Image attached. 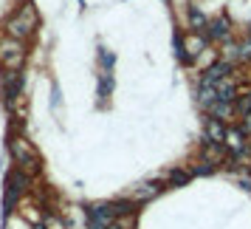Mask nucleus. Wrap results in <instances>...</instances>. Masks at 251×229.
I'll use <instances>...</instances> for the list:
<instances>
[{
	"mask_svg": "<svg viewBox=\"0 0 251 229\" xmlns=\"http://www.w3.org/2000/svg\"><path fill=\"white\" fill-rule=\"evenodd\" d=\"M215 88H217V99H223V102H234V99H237V96H234L237 88H234V82L228 80V77H226V80H220Z\"/></svg>",
	"mask_w": 251,
	"mask_h": 229,
	"instance_id": "10",
	"label": "nucleus"
},
{
	"mask_svg": "<svg viewBox=\"0 0 251 229\" xmlns=\"http://www.w3.org/2000/svg\"><path fill=\"white\" fill-rule=\"evenodd\" d=\"M226 159V144H206L203 147V161L206 164H217V161H223Z\"/></svg>",
	"mask_w": 251,
	"mask_h": 229,
	"instance_id": "9",
	"label": "nucleus"
},
{
	"mask_svg": "<svg viewBox=\"0 0 251 229\" xmlns=\"http://www.w3.org/2000/svg\"><path fill=\"white\" fill-rule=\"evenodd\" d=\"M48 229H62V224H59V221H54V218H48Z\"/></svg>",
	"mask_w": 251,
	"mask_h": 229,
	"instance_id": "19",
	"label": "nucleus"
},
{
	"mask_svg": "<svg viewBox=\"0 0 251 229\" xmlns=\"http://www.w3.org/2000/svg\"><path fill=\"white\" fill-rule=\"evenodd\" d=\"M226 150H231L234 156L246 150V142H243V133H240V130H228L226 133Z\"/></svg>",
	"mask_w": 251,
	"mask_h": 229,
	"instance_id": "11",
	"label": "nucleus"
},
{
	"mask_svg": "<svg viewBox=\"0 0 251 229\" xmlns=\"http://www.w3.org/2000/svg\"><path fill=\"white\" fill-rule=\"evenodd\" d=\"M133 224H136V221H133V212H125V215L116 218L107 229H133Z\"/></svg>",
	"mask_w": 251,
	"mask_h": 229,
	"instance_id": "14",
	"label": "nucleus"
},
{
	"mask_svg": "<svg viewBox=\"0 0 251 229\" xmlns=\"http://www.w3.org/2000/svg\"><path fill=\"white\" fill-rule=\"evenodd\" d=\"M12 153L14 159H17V167L23 172H37L40 170V156H37V150L31 147V142L23 136L12 139Z\"/></svg>",
	"mask_w": 251,
	"mask_h": 229,
	"instance_id": "2",
	"label": "nucleus"
},
{
	"mask_svg": "<svg viewBox=\"0 0 251 229\" xmlns=\"http://www.w3.org/2000/svg\"><path fill=\"white\" fill-rule=\"evenodd\" d=\"M209 37H215V40H228V20L226 17H217L215 23L209 26Z\"/></svg>",
	"mask_w": 251,
	"mask_h": 229,
	"instance_id": "13",
	"label": "nucleus"
},
{
	"mask_svg": "<svg viewBox=\"0 0 251 229\" xmlns=\"http://www.w3.org/2000/svg\"><path fill=\"white\" fill-rule=\"evenodd\" d=\"M25 59V48L23 40H14V37H3L0 40V65L6 71H17Z\"/></svg>",
	"mask_w": 251,
	"mask_h": 229,
	"instance_id": "3",
	"label": "nucleus"
},
{
	"mask_svg": "<svg viewBox=\"0 0 251 229\" xmlns=\"http://www.w3.org/2000/svg\"><path fill=\"white\" fill-rule=\"evenodd\" d=\"M209 111H212V116L220 119V122H226V119H234V116H237V108H234L231 102H223V99H217Z\"/></svg>",
	"mask_w": 251,
	"mask_h": 229,
	"instance_id": "7",
	"label": "nucleus"
},
{
	"mask_svg": "<svg viewBox=\"0 0 251 229\" xmlns=\"http://www.w3.org/2000/svg\"><path fill=\"white\" fill-rule=\"evenodd\" d=\"M161 187H155V184H136L130 193H127V198L130 201H150V198H155L158 195Z\"/></svg>",
	"mask_w": 251,
	"mask_h": 229,
	"instance_id": "6",
	"label": "nucleus"
},
{
	"mask_svg": "<svg viewBox=\"0 0 251 229\" xmlns=\"http://www.w3.org/2000/svg\"><path fill=\"white\" fill-rule=\"evenodd\" d=\"M189 23H192L195 31H203L206 26H209V23H206V17H203L201 12H198V9H192V14H189Z\"/></svg>",
	"mask_w": 251,
	"mask_h": 229,
	"instance_id": "15",
	"label": "nucleus"
},
{
	"mask_svg": "<svg viewBox=\"0 0 251 229\" xmlns=\"http://www.w3.org/2000/svg\"><path fill=\"white\" fill-rule=\"evenodd\" d=\"M237 46H240V59H251V40H243Z\"/></svg>",
	"mask_w": 251,
	"mask_h": 229,
	"instance_id": "17",
	"label": "nucleus"
},
{
	"mask_svg": "<svg viewBox=\"0 0 251 229\" xmlns=\"http://www.w3.org/2000/svg\"><path fill=\"white\" fill-rule=\"evenodd\" d=\"M25 184H28V172L17 170V172L9 175V181H6V201H9V204L14 201V195H20L25 190Z\"/></svg>",
	"mask_w": 251,
	"mask_h": 229,
	"instance_id": "4",
	"label": "nucleus"
},
{
	"mask_svg": "<svg viewBox=\"0 0 251 229\" xmlns=\"http://www.w3.org/2000/svg\"><path fill=\"white\" fill-rule=\"evenodd\" d=\"M226 122H220V119H209L206 122V139L212 142V144H226Z\"/></svg>",
	"mask_w": 251,
	"mask_h": 229,
	"instance_id": "5",
	"label": "nucleus"
},
{
	"mask_svg": "<svg viewBox=\"0 0 251 229\" xmlns=\"http://www.w3.org/2000/svg\"><path fill=\"white\" fill-rule=\"evenodd\" d=\"M203 46H206V40L201 34H192V37H186V40H183V51H186L189 57L201 54V51H203Z\"/></svg>",
	"mask_w": 251,
	"mask_h": 229,
	"instance_id": "12",
	"label": "nucleus"
},
{
	"mask_svg": "<svg viewBox=\"0 0 251 229\" xmlns=\"http://www.w3.org/2000/svg\"><path fill=\"white\" fill-rule=\"evenodd\" d=\"M170 178H172L175 184H183L186 178H189V172H183V170H172V172H170Z\"/></svg>",
	"mask_w": 251,
	"mask_h": 229,
	"instance_id": "18",
	"label": "nucleus"
},
{
	"mask_svg": "<svg viewBox=\"0 0 251 229\" xmlns=\"http://www.w3.org/2000/svg\"><path fill=\"white\" fill-rule=\"evenodd\" d=\"M34 29H37V12H34L31 3H25L23 9L6 23V31H9V37H14V40H25V37H31L34 34Z\"/></svg>",
	"mask_w": 251,
	"mask_h": 229,
	"instance_id": "1",
	"label": "nucleus"
},
{
	"mask_svg": "<svg viewBox=\"0 0 251 229\" xmlns=\"http://www.w3.org/2000/svg\"><path fill=\"white\" fill-rule=\"evenodd\" d=\"M234 59H240V46H234V43H228L226 46V51H223V62H234Z\"/></svg>",
	"mask_w": 251,
	"mask_h": 229,
	"instance_id": "16",
	"label": "nucleus"
},
{
	"mask_svg": "<svg viewBox=\"0 0 251 229\" xmlns=\"http://www.w3.org/2000/svg\"><path fill=\"white\" fill-rule=\"evenodd\" d=\"M228 62H217V65H212V68L206 71V77H203V85H217L220 80H226L228 77Z\"/></svg>",
	"mask_w": 251,
	"mask_h": 229,
	"instance_id": "8",
	"label": "nucleus"
}]
</instances>
